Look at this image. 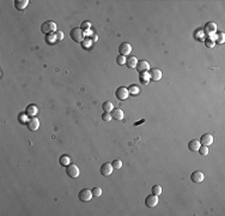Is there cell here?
Returning <instances> with one entry per match:
<instances>
[{"instance_id": "29", "label": "cell", "mask_w": 225, "mask_h": 216, "mask_svg": "<svg viewBox=\"0 0 225 216\" xmlns=\"http://www.w3.org/2000/svg\"><path fill=\"white\" fill-rule=\"evenodd\" d=\"M55 37H56V41H62V39H63L62 31H55Z\"/></svg>"}, {"instance_id": "32", "label": "cell", "mask_w": 225, "mask_h": 216, "mask_svg": "<svg viewBox=\"0 0 225 216\" xmlns=\"http://www.w3.org/2000/svg\"><path fill=\"white\" fill-rule=\"evenodd\" d=\"M218 43H223L224 42V34L223 32H219V39H217Z\"/></svg>"}, {"instance_id": "21", "label": "cell", "mask_w": 225, "mask_h": 216, "mask_svg": "<svg viewBox=\"0 0 225 216\" xmlns=\"http://www.w3.org/2000/svg\"><path fill=\"white\" fill-rule=\"evenodd\" d=\"M151 191H152V193L156 194V196H159V194L162 193V187H161V185H153L152 189H151Z\"/></svg>"}, {"instance_id": "16", "label": "cell", "mask_w": 225, "mask_h": 216, "mask_svg": "<svg viewBox=\"0 0 225 216\" xmlns=\"http://www.w3.org/2000/svg\"><path fill=\"white\" fill-rule=\"evenodd\" d=\"M111 118L115 120H122L124 119V110L120 108H115L111 110Z\"/></svg>"}, {"instance_id": "27", "label": "cell", "mask_w": 225, "mask_h": 216, "mask_svg": "<svg viewBox=\"0 0 225 216\" xmlns=\"http://www.w3.org/2000/svg\"><path fill=\"white\" fill-rule=\"evenodd\" d=\"M116 62L119 64V65H124V64H126V58H124V55H119L116 58Z\"/></svg>"}, {"instance_id": "22", "label": "cell", "mask_w": 225, "mask_h": 216, "mask_svg": "<svg viewBox=\"0 0 225 216\" xmlns=\"http://www.w3.org/2000/svg\"><path fill=\"white\" fill-rule=\"evenodd\" d=\"M201 156H207L209 155V147H205V145H202V147L199 148V150H198Z\"/></svg>"}, {"instance_id": "23", "label": "cell", "mask_w": 225, "mask_h": 216, "mask_svg": "<svg viewBox=\"0 0 225 216\" xmlns=\"http://www.w3.org/2000/svg\"><path fill=\"white\" fill-rule=\"evenodd\" d=\"M60 163H61V166H68L70 159H68L66 155H62L61 157H60Z\"/></svg>"}, {"instance_id": "25", "label": "cell", "mask_w": 225, "mask_h": 216, "mask_svg": "<svg viewBox=\"0 0 225 216\" xmlns=\"http://www.w3.org/2000/svg\"><path fill=\"white\" fill-rule=\"evenodd\" d=\"M91 191H92V194L95 196V197H100V196L102 194V189H101V187H93Z\"/></svg>"}, {"instance_id": "4", "label": "cell", "mask_w": 225, "mask_h": 216, "mask_svg": "<svg viewBox=\"0 0 225 216\" xmlns=\"http://www.w3.org/2000/svg\"><path fill=\"white\" fill-rule=\"evenodd\" d=\"M66 173H67V175L72 179H76V178L79 177V173H80V170L78 168V166L76 164H68L67 166V168H66Z\"/></svg>"}, {"instance_id": "30", "label": "cell", "mask_w": 225, "mask_h": 216, "mask_svg": "<svg viewBox=\"0 0 225 216\" xmlns=\"http://www.w3.org/2000/svg\"><path fill=\"white\" fill-rule=\"evenodd\" d=\"M128 91H131V93H133V94H138L139 93V88H138L137 85H131Z\"/></svg>"}, {"instance_id": "28", "label": "cell", "mask_w": 225, "mask_h": 216, "mask_svg": "<svg viewBox=\"0 0 225 216\" xmlns=\"http://www.w3.org/2000/svg\"><path fill=\"white\" fill-rule=\"evenodd\" d=\"M102 119H103L104 121H110L113 118H111V114H109V113H105V112H104V113L102 114Z\"/></svg>"}, {"instance_id": "31", "label": "cell", "mask_w": 225, "mask_h": 216, "mask_svg": "<svg viewBox=\"0 0 225 216\" xmlns=\"http://www.w3.org/2000/svg\"><path fill=\"white\" fill-rule=\"evenodd\" d=\"M205 45L207 47H210V48H212V47H214V41L211 39H207L206 40V42H205Z\"/></svg>"}, {"instance_id": "12", "label": "cell", "mask_w": 225, "mask_h": 216, "mask_svg": "<svg viewBox=\"0 0 225 216\" xmlns=\"http://www.w3.org/2000/svg\"><path fill=\"white\" fill-rule=\"evenodd\" d=\"M190 179H192V181H193V183H195V184H199V183H201L202 180H204V173L200 172V170H195V172L192 173Z\"/></svg>"}, {"instance_id": "5", "label": "cell", "mask_w": 225, "mask_h": 216, "mask_svg": "<svg viewBox=\"0 0 225 216\" xmlns=\"http://www.w3.org/2000/svg\"><path fill=\"white\" fill-rule=\"evenodd\" d=\"M92 191L91 190H89V189H84V190H82L79 194H78V197H79V199L82 202H89L91 201V198H92Z\"/></svg>"}, {"instance_id": "19", "label": "cell", "mask_w": 225, "mask_h": 216, "mask_svg": "<svg viewBox=\"0 0 225 216\" xmlns=\"http://www.w3.org/2000/svg\"><path fill=\"white\" fill-rule=\"evenodd\" d=\"M200 147H201V144H200V142L196 140V139H193V140H190V142L188 143V148H189V150H192V151H198Z\"/></svg>"}, {"instance_id": "24", "label": "cell", "mask_w": 225, "mask_h": 216, "mask_svg": "<svg viewBox=\"0 0 225 216\" xmlns=\"http://www.w3.org/2000/svg\"><path fill=\"white\" fill-rule=\"evenodd\" d=\"M111 164H113V168H114V169H120V168L122 167V161H121V160H114Z\"/></svg>"}, {"instance_id": "10", "label": "cell", "mask_w": 225, "mask_h": 216, "mask_svg": "<svg viewBox=\"0 0 225 216\" xmlns=\"http://www.w3.org/2000/svg\"><path fill=\"white\" fill-rule=\"evenodd\" d=\"M212 143H213V137H212V135H210V133H205V135H202L201 138H200V144H201V145L210 147Z\"/></svg>"}, {"instance_id": "20", "label": "cell", "mask_w": 225, "mask_h": 216, "mask_svg": "<svg viewBox=\"0 0 225 216\" xmlns=\"http://www.w3.org/2000/svg\"><path fill=\"white\" fill-rule=\"evenodd\" d=\"M102 108H103V110H104L105 113H110V112L114 109V105H113V102L107 101V102H104V103H103Z\"/></svg>"}, {"instance_id": "15", "label": "cell", "mask_w": 225, "mask_h": 216, "mask_svg": "<svg viewBox=\"0 0 225 216\" xmlns=\"http://www.w3.org/2000/svg\"><path fill=\"white\" fill-rule=\"evenodd\" d=\"M37 113H39V107L36 105H29L25 109V114L29 116H36Z\"/></svg>"}, {"instance_id": "8", "label": "cell", "mask_w": 225, "mask_h": 216, "mask_svg": "<svg viewBox=\"0 0 225 216\" xmlns=\"http://www.w3.org/2000/svg\"><path fill=\"white\" fill-rule=\"evenodd\" d=\"M113 164L111 163H103L101 166V174L102 175H104V177H109L111 173H113Z\"/></svg>"}, {"instance_id": "11", "label": "cell", "mask_w": 225, "mask_h": 216, "mask_svg": "<svg viewBox=\"0 0 225 216\" xmlns=\"http://www.w3.org/2000/svg\"><path fill=\"white\" fill-rule=\"evenodd\" d=\"M148 76L152 81H159L162 78V72L159 69H151L148 70Z\"/></svg>"}, {"instance_id": "6", "label": "cell", "mask_w": 225, "mask_h": 216, "mask_svg": "<svg viewBox=\"0 0 225 216\" xmlns=\"http://www.w3.org/2000/svg\"><path fill=\"white\" fill-rule=\"evenodd\" d=\"M158 204V196H156V194H148V197L145 198V205L148 207V208H153Z\"/></svg>"}, {"instance_id": "3", "label": "cell", "mask_w": 225, "mask_h": 216, "mask_svg": "<svg viewBox=\"0 0 225 216\" xmlns=\"http://www.w3.org/2000/svg\"><path fill=\"white\" fill-rule=\"evenodd\" d=\"M128 95H129V91H128V89L124 88V86L117 88L116 91H115V96H116L117 100L120 101H124L126 100V99H128Z\"/></svg>"}, {"instance_id": "13", "label": "cell", "mask_w": 225, "mask_h": 216, "mask_svg": "<svg viewBox=\"0 0 225 216\" xmlns=\"http://www.w3.org/2000/svg\"><path fill=\"white\" fill-rule=\"evenodd\" d=\"M40 127V121L37 118H31L30 120L28 121V129L30 131H37Z\"/></svg>"}, {"instance_id": "14", "label": "cell", "mask_w": 225, "mask_h": 216, "mask_svg": "<svg viewBox=\"0 0 225 216\" xmlns=\"http://www.w3.org/2000/svg\"><path fill=\"white\" fill-rule=\"evenodd\" d=\"M204 31H205L207 35H213V34H216V31H217V25H216V23H213V22H209V23L205 25Z\"/></svg>"}, {"instance_id": "2", "label": "cell", "mask_w": 225, "mask_h": 216, "mask_svg": "<svg viewBox=\"0 0 225 216\" xmlns=\"http://www.w3.org/2000/svg\"><path fill=\"white\" fill-rule=\"evenodd\" d=\"M56 30V24L53 22V21H48V22H45L41 27V31L43 34H52Z\"/></svg>"}, {"instance_id": "26", "label": "cell", "mask_w": 225, "mask_h": 216, "mask_svg": "<svg viewBox=\"0 0 225 216\" xmlns=\"http://www.w3.org/2000/svg\"><path fill=\"white\" fill-rule=\"evenodd\" d=\"M148 77H150V76H148V75H146V73H144V75H140V82H141V83H143V84H148Z\"/></svg>"}, {"instance_id": "9", "label": "cell", "mask_w": 225, "mask_h": 216, "mask_svg": "<svg viewBox=\"0 0 225 216\" xmlns=\"http://www.w3.org/2000/svg\"><path fill=\"white\" fill-rule=\"evenodd\" d=\"M119 52H120L121 55L126 56V55H128V54L132 52V46H131L129 43H127V42H124V43H121L120 47H119Z\"/></svg>"}, {"instance_id": "7", "label": "cell", "mask_w": 225, "mask_h": 216, "mask_svg": "<svg viewBox=\"0 0 225 216\" xmlns=\"http://www.w3.org/2000/svg\"><path fill=\"white\" fill-rule=\"evenodd\" d=\"M135 67H137V71L139 72L140 75H144V73L148 72L150 65H148V62L146 61V60H140V61H138Z\"/></svg>"}, {"instance_id": "33", "label": "cell", "mask_w": 225, "mask_h": 216, "mask_svg": "<svg viewBox=\"0 0 225 216\" xmlns=\"http://www.w3.org/2000/svg\"><path fill=\"white\" fill-rule=\"evenodd\" d=\"M89 27H90V24H89V23H86V22H85V23H83V24H82V29H87V28H89Z\"/></svg>"}, {"instance_id": "17", "label": "cell", "mask_w": 225, "mask_h": 216, "mask_svg": "<svg viewBox=\"0 0 225 216\" xmlns=\"http://www.w3.org/2000/svg\"><path fill=\"white\" fill-rule=\"evenodd\" d=\"M28 5H29V0H16L15 1V7L19 11H23Z\"/></svg>"}, {"instance_id": "1", "label": "cell", "mask_w": 225, "mask_h": 216, "mask_svg": "<svg viewBox=\"0 0 225 216\" xmlns=\"http://www.w3.org/2000/svg\"><path fill=\"white\" fill-rule=\"evenodd\" d=\"M70 36L73 41H76V42H82V41L84 40V37H85V34H84L83 29H80V28H74V29L71 30Z\"/></svg>"}, {"instance_id": "18", "label": "cell", "mask_w": 225, "mask_h": 216, "mask_svg": "<svg viewBox=\"0 0 225 216\" xmlns=\"http://www.w3.org/2000/svg\"><path fill=\"white\" fill-rule=\"evenodd\" d=\"M137 64H138V59L135 58V56H128L127 59H126V65H127V67L128 69H133V67H135L137 66Z\"/></svg>"}]
</instances>
